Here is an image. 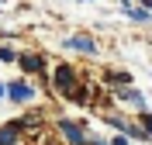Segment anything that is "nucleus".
Returning <instances> with one entry per match:
<instances>
[{
	"mask_svg": "<svg viewBox=\"0 0 152 145\" xmlns=\"http://www.w3.org/2000/svg\"><path fill=\"white\" fill-rule=\"evenodd\" d=\"M56 90L73 104H86V87H76V73L69 66H56Z\"/></svg>",
	"mask_w": 152,
	"mask_h": 145,
	"instance_id": "f257e3e1",
	"label": "nucleus"
},
{
	"mask_svg": "<svg viewBox=\"0 0 152 145\" xmlns=\"http://www.w3.org/2000/svg\"><path fill=\"white\" fill-rule=\"evenodd\" d=\"M7 97H10V100H18V104H24V100L35 97V90H31V83L18 79V83H10V87H7Z\"/></svg>",
	"mask_w": 152,
	"mask_h": 145,
	"instance_id": "f03ea898",
	"label": "nucleus"
},
{
	"mask_svg": "<svg viewBox=\"0 0 152 145\" xmlns=\"http://www.w3.org/2000/svg\"><path fill=\"white\" fill-rule=\"evenodd\" d=\"M66 48H73V52H86V55H94L97 45L90 35H73V38H66Z\"/></svg>",
	"mask_w": 152,
	"mask_h": 145,
	"instance_id": "7ed1b4c3",
	"label": "nucleus"
},
{
	"mask_svg": "<svg viewBox=\"0 0 152 145\" xmlns=\"http://www.w3.org/2000/svg\"><path fill=\"white\" fill-rule=\"evenodd\" d=\"M21 121H7V125L0 128V145H18V138H21Z\"/></svg>",
	"mask_w": 152,
	"mask_h": 145,
	"instance_id": "20e7f679",
	"label": "nucleus"
},
{
	"mask_svg": "<svg viewBox=\"0 0 152 145\" xmlns=\"http://www.w3.org/2000/svg\"><path fill=\"white\" fill-rule=\"evenodd\" d=\"M118 97H121L124 104H132V107H138V111H145V97H142V90H132V87H121V90H118Z\"/></svg>",
	"mask_w": 152,
	"mask_h": 145,
	"instance_id": "39448f33",
	"label": "nucleus"
},
{
	"mask_svg": "<svg viewBox=\"0 0 152 145\" xmlns=\"http://www.w3.org/2000/svg\"><path fill=\"white\" fill-rule=\"evenodd\" d=\"M59 131H62L73 145H83V131H80V125H76V121H59Z\"/></svg>",
	"mask_w": 152,
	"mask_h": 145,
	"instance_id": "423d86ee",
	"label": "nucleus"
},
{
	"mask_svg": "<svg viewBox=\"0 0 152 145\" xmlns=\"http://www.w3.org/2000/svg\"><path fill=\"white\" fill-rule=\"evenodd\" d=\"M42 66H45L42 55H21V69L24 73H42Z\"/></svg>",
	"mask_w": 152,
	"mask_h": 145,
	"instance_id": "0eeeda50",
	"label": "nucleus"
},
{
	"mask_svg": "<svg viewBox=\"0 0 152 145\" xmlns=\"http://www.w3.org/2000/svg\"><path fill=\"white\" fill-rule=\"evenodd\" d=\"M121 10H124L132 21H149V10H145V7H135V4H128V0L121 4Z\"/></svg>",
	"mask_w": 152,
	"mask_h": 145,
	"instance_id": "6e6552de",
	"label": "nucleus"
},
{
	"mask_svg": "<svg viewBox=\"0 0 152 145\" xmlns=\"http://www.w3.org/2000/svg\"><path fill=\"white\" fill-rule=\"evenodd\" d=\"M107 83H118V90L132 83V73H107Z\"/></svg>",
	"mask_w": 152,
	"mask_h": 145,
	"instance_id": "1a4fd4ad",
	"label": "nucleus"
},
{
	"mask_svg": "<svg viewBox=\"0 0 152 145\" xmlns=\"http://www.w3.org/2000/svg\"><path fill=\"white\" fill-rule=\"evenodd\" d=\"M10 59H14V52L10 48H0V62H10Z\"/></svg>",
	"mask_w": 152,
	"mask_h": 145,
	"instance_id": "9d476101",
	"label": "nucleus"
},
{
	"mask_svg": "<svg viewBox=\"0 0 152 145\" xmlns=\"http://www.w3.org/2000/svg\"><path fill=\"white\" fill-rule=\"evenodd\" d=\"M142 125L149 128V135H152V114H145V111H142Z\"/></svg>",
	"mask_w": 152,
	"mask_h": 145,
	"instance_id": "9b49d317",
	"label": "nucleus"
},
{
	"mask_svg": "<svg viewBox=\"0 0 152 145\" xmlns=\"http://www.w3.org/2000/svg\"><path fill=\"white\" fill-rule=\"evenodd\" d=\"M142 7H145V10H149V7H152V0H142Z\"/></svg>",
	"mask_w": 152,
	"mask_h": 145,
	"instance_id": "f8f14e48",
	"label": "nucleus"
},
{
	"mask_svg": "<svg viewBox=\"0 0 152 145\" xmlns=\"http://www.w3.org/2000/svg\"><path fill=\"white\" fill-rule=\"evenodd\" d=\"M0 93H4V87H0Z\"/></svg>",
	"mask_w": 152,
	"mask_h": 145,
	"instance_id": "ddd939ff",
	"label": "nucleus"
}]
</instances>
